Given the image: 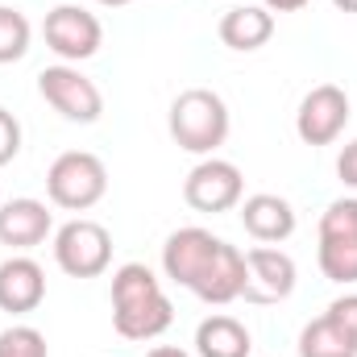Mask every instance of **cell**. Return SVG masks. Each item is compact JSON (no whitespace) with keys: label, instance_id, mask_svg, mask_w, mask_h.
<instances>
[{"label":"cell","instance_id":"1","mask_svg":"<svg viewBox=\"0 0 357 357\" xmlns=\"http://www.w3.org/2000/svg\"><path fill=\"white\" fill-rule=\"evenodd\" d=\"M162 270L183 291H191L195 299L216 303V307L241 299L245 295V278H250L245 254L237 245H229L225 237H212L199 225L175 229L167 237V245H162Z\"/></svg>","mask_w":357,"mask_h":357},{"label":"cell","instance_id":"2","mask_svg":"<svg viewBox=\"0 0 357 357\" xmlns=\"http://www.w3.org/2000/svg\"><path fill=\"white\" fill-rule=\"evenodd\" d=\"M175 324V303L146 262L112 270V328L125 341H158Z\"/></svg>","mask_w":357,"mask_h":357},{"label":"cell","instance_id":"3","mask_svg":"<svg viewBox=\"0 0 357 357\" xmlns=\"http://www.w3.org/2000/svg\"><path fill=\"white\" fill-rule=\"evenodd\" d=\"M167 129H171V137H175L178 150L199 154V158H212V154L229 142L233 116H229V104H225L220 91L187 88V91H178L175 100H171Z\"/></svg>","mask_w":357,"mask_h":357},{"label":"cell","instance_id":"4","mask_svg":"<svg viewBox=\"0 0 357 357\" xmlns=\"http://www.w3.org/2000/svg\"><path fill=\"white\" fill-rule=\"evenodd\" d=\"M108 191V167L91 150H67L46 171V195L63 212H88Z\"/></svg>","mask_w":357,"mask_h":357},{"label":"cell","instance_id":"5","mask_svg":"<svg viewBox=\"0 0 357 357\" xmlns=\"http://www.w3.org/2000/svg\"><path fill=\"white\" fill-rule=\"evenodd\" d=\"M38 91L42 100L71 125H96L104 112V96L96 88V79H88L75 63H54L38 71Z\"/></svg>","mask_w":357,"mask_h":357},{"label":"cell","instance_id":"6","mask_svg":"<svg viewBox=\"0 0 357 357\" xmlns=\"http://www.w3.org/2000/svg\"><path fill=\"white\" fill-rule=\"evenodd\" d=\"M54 262L71 278H100L112 266V233L88 216L67 220L54 233Z\"/></svg>","mask_w":357,"mask_h":357},{"label":"cell","instance_id":"7","mask_svg":"<svg viewBox=\"0 0 357 357\" xmlns=\"http://www.w3.org/2000/svg\"><path fill=\"white\" fill-rule=\"evenodd\" d=\"M183 199L195 208V212H233L241 199H245V175L237 162L229 158H199L191 167V175L183 178Z\"/></svg>","mask_w":357,"mask_h":357},{"label":"cell","instance_id":"8","mask_svg":"<svg viewBox=\"0 0 357 357\" xmlns=\"http://www.w3.org/2000/svg\"><path fill=\"white\" fill-rule=\"evenodd\" d=\"M42 38L59 54V63H75L79 67V63H88L91 54L104 46V25H100L96 13L79 8V4H59V8L46 13Z\"/></svg>","mask_w":357,"mask_h":357},{"label":"cell","instance_id":"9","mask_svg":"<svg viewBox=\"0 0 357 357\" xmlns=\"http://www.w3.org/2000/svg\"><path fill=\"white\" fill-rule=\"evenodd\" d=\"M349 125V96L337 84H320L299 100L295 133L303 146H333Z\"/></svg>","mask_w":357,"mask_h":357},{"label":"cell","instance_id":"10","mask_svg":"<svg viewBox=\"0 0 357 357\" xmlns=\"http://www.w3.org/2000/svg\"><path fill=\"white\" fill-rule=\"evenodd\" d=\"M245 270H250V278H245V295L241 299H250V303H282L295 291V282H299L295 258L287 250H278V245L245 250Z\"/></svg>","mask_w":357,"mask_h":357},{"label":"cell","instance_id":"11","mask_svg":"<svg viewBox=\"0 0 357 357\" xmlns=\"http://www.w3.org/2000/svg\"><path fill=\"white\" fill-rule=\"evenodd\" d=\"M50 233H54V216L42 199L17 195V199L0 204V245L25 254V250H38Z\"/></svg>","mask_w":357,"mask_h":357},{"label":"cell","instance_id":"12","mask_svg":"<svg viewBox=\"0 0 357 357\" xmlns=\"http://www.w3.org/2000/svg\"><path fill=\"white\" fill-rule=\"evenodd\" d=\"M46 299V270L29 254H13L0 262V312L8 316H29Z\"/></svg>","mask_w":357,"mask_h":357},{"label":"cell","instance_id":"13","mask_svg":"<svg viewBox=\"0 0 357 357\" xmlns=\"http://www.w3.org/2000/svg\"><path fill=\"white\" fill-rule=\"evenodd\" d=\"M241 208V225H245V233L258 241V245H278V241H287L291 233H295V208L282 199V195H270V191H258V195H250V199H241L237 204Z\"/></svg>","mask_w":357,"mask_h":357},{"label":"cell","instance_id":"14","mask_svg":"<svg viewBox=\"0 0 357 357\" xmlns=\"http://www.w3.org/2000/svg\"><path fill=\"white\" fill-rule=\"evenodd\" d=\"M216 33H220V42H225L229 50L254 54V50H262L270 38H274V13L262 8V4H233V8L220 17Z\"/></svg>","mask_w":357,"mask_h":357},{"label":"cell","instance_id":"15","mask_svg":"<svg viewBox=\"0 0 357 357\" xmlns=\"http://www.w3.org/2000/svg\"><path fill=\"white\" fill-rule=\"evenodd\" d=\"M254 337L237 316H208L195 328V357H250Z\"/></svg>","mask_w":357,"mask_h":357},{"label":"cell","instance_id":"16","mask_svg":"<svg viewBox=\"0 0 357 357\" xmlns=\"http://www.w3.org/2000/svg\"><path fill=\"white\" fill-rule=\"evenodd\" d=\"M299 357H357V337L333 316H316L299 333Z\"/></svg>","mask_w":357,"mask_h":357},{"label":"cell","instance_id":"17","mask_svg":"<svg viewBox=\"0 0 357 357\" xmlns=\"http://www.w3.org/2000/svg\"><path fill=\"white\" fill-rule=\"evenodd\" d=\"M320 274L328 282H357V237H320Z\"/></svg>","mask_w":357,"mask_h":357},{"label":"cell","instance_id":"18","mask_svg":"<svg viewBox=\"0 0 357 357\" xmlns=\"http://www.w3.org/2000/svg\"><path fill=\"white\" fill-rule=\"evenodd\" d=\"M29 42H33L29 17L21 8H13V4H0V67L21 63L29 54Z\"/></svg>","mask_w":357,"mask_h":357},{"label":"cell","instance_id":"19","mask_svg":"<svg viewBox=\"0 0 357 357\" xmlns=\"http://www.w3.org/2000/svg\"><path fill=\"white\" fill-rule=\"evenodd\" d=\"M0 357H50L46 354V337L33 324H13L0 333Z\"/></svg>","mask_w":357,"mask_h":357},{"label":"cell","instance_id":"20","mask_svg":"<svg viewBox=\"0 0 357 357\" xmlns=\"http://www.w3.org/2000/svg\"><path fill=\"white\" fill-rule=\"evenodd\" d=\"M320 237H357V199H333L320 216Z\"/></svg>","mask_w":357,"mask_h":357},{"label":"cell","instance_id":"21","mask_svg":"<svg viewBox=\"0 0 357 357\" xmlns=\"http://www.w3.org/2000/svg\"><path fill=\"white\" fill-rule=\"evenodd\" d=\"M17 154H21V121L8 108H0V167H8Z\"/></svg>","mask_w":357,"mask_h":357},{"label":"cell","instance_id":"22","mask_svg":"<svg viewBox=\"0 0 357 357\" xmlns=\"http://www.w3.org/2000/svg\"><path fill=\"white\" fill-rule=\"evenodd\" d=\"M337 175H341L345 187H354V191H357V137L341 150V158H337Z\"/></svg>","mask_w":357,"mask_h":357},{"label":"cell","instance_id":"23","mask_svg":"<svg viewBox=\"0 0 357 357\" xmlns=\"http://www.w3.org/2000/svg\"><path fill=\"white\" fill-rule=\"evenodd\" d=\"M262 8H270V13H299V8H307V0H262Z\"/></svg>","mask_w":357,"mask_h":357},{"label":"cell","instance_id":"24","mask_svg":"<svg viewBox=\"0 0 357 357\" xmlns=\"http://www.w3.org/2000/svg\"><path fill=\"white\" fill-rule=\"evenodd\" d=\"M146 357H191L187 349H175V345H154Z\"/></svg>","mask_w":357,"mask_h":357},{"label":"cell","instance_id":"25","mask_svg":"<svg viewBox=\"0 0 357 357\" xmlns=\"http://www.w3.org/2000/svg\"><path fill=\"white\" fill-rule=\"evenodd\" d=\"M333 4H337L341 13H357V0H333Z\"/></svg>","mask_w":357,"mask_h":357},{"label":"cell","instance_id":"26","mask_svg":"<svg viewBox=\"0 0 357 357\" xmlns=\"http://www.w3.org/2000/svg\"><path fill=\"white\" fill-rule=\"evenodd\" d=\"M96 4H104V8H121V4H133V0H96Z\"/></svg>","mask_w":357,"mask_h":357}]
</instances>
